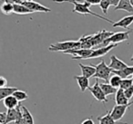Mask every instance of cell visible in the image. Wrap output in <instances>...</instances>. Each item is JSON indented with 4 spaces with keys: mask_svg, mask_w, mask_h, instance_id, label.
Here are the masks:
<instances>
[{
    "mask_svg": "<svg viewBox=\"0 0 133 124\" xmlns=\"http://www.w3.org/2000/svg\"><path fill=\"white\" fill-rule=\"evenodd\" d=\"M72 4L75 6L74 9L72 10L73 13H78V14H81V15H91V16H93V17H96L99 19H102V20H105L106 22L110 23V24H112V25L115 23V22H113L112 20H110V19L103 17L102 16H99V15H98V14H96V13H94V12L91 11V10L89 9V7L91 6V5L89 4V3H87V2H85V3L72 2Z\"/></svg>",
    "mask_w": 133,
    "mask_h": 124,
    "instance_id": "cell-1",
    "label": "cell"
},
{
    "mask_svg": "<svg viewBox=\"0 0 133 124\" xmlns=\"http://www.w3.org/2000/svg\"><path fill=\"white\" fill-rule=\"evenodd\" d=\"M81 48L80 41H65V42L56 43L48 47V50L52 52H66L71 49H78Z\"/></svg>",
    "mask_w": 133,
    "mask_h": 124,
    "instance_id": "cell-2",
    "label": "cell"
},
{
    "mask_svg": "<svg viewBox=\"0 0 133 124\" xmlns=\"http://www.w3.org/2000/svg\"><path fill=\"white\" fill-rule=\"evenodd\" d=\"M96 67V73L93 77L97 79H102L106 82H109V79H110V74L112 73V69L107 65L104 60H101V62L98 64L95 65Z\"/></svg>",
    "mask_w": 133,
    "mask_h": 124,
    "instance_id": "cell-3",
    "label": "cell"
},
{
    "mask_svg": "<svg viewBox=\"0 0 133 124\" xmlns=\"http://www.w3.org/2000/svg\"><path fill=\"white\" fill-rule=\"evenodd\" d=\"M130 32H131V30H129V31H128V32H117V33H114L110 37L106 39V40L102 43V45L107 46L111 44H118V43L122 42V41L129 40V33H130Z\"/></svg>",
    "mask_w": 133,
    "mask_h": 124,
    "instance_id": "cell-4",
    "label": "cell"
},
{
    "mask_svg": "<svg viewBox=\"0 0 133 124\" xmlns=\"http://www.w3.org/2000/svg\"><path fill=\"white\" fill-rule=\"evenodd\" d=\"M88 90L90 91L91 94L93 95V97H94L97 100H98V102H103V103H107V102H109L107 99V96L105 95V93L103 92L101 87H100V83L98 82V79L96 80L95 83L93 84L91 87H89Z\"/></svg>",
    "mask_w": 133,
    "mask_h": 124,
    "instance_id": "cell-5",
    "label": "cell"
},
{
    "mask_svg": "<svg viewBox=\"0 0 133 124\" xmlns=\"http://www.w3.org/2000/svg\"><path fill=\"white\" fill-rule=\"evenodd\" d=\"M132 104H133V102H129V103H128V104H125V105H117L116 104V105L113 107V109L110 111V114H111V116H112V118L114 119L115 120H117V121L120 120L123 118L124 115H125L127 110L129 109Z\"/></svg>",
    "mask_w": 133,
    "mask_h": 124,
    "instance_id": "cell-6",
    "label": "cell"
},
{
    "mask_svg": "<svg viewBox=\"0 0 133 124\" xmlns=\"http://www.w3.org/2000/svg\"><path fill=\"white\" fill-rule=\"evenodd\" d=\"M22 5L26 6L30 11L34 12H42V13H48L51 11V9L46 6L41 5L40 3L35 2V1H26V2L23 3Z\"/></svg>",
    "mask_w": 133,
    "mask_h": 124,
    "instance_id": "cell-7",
    "label": "cell"
},
{
    "mask_svg": "<svg viewBox=\"0 0 133 124\" xmlns=\"http://www.w3.org/2000/svg\"><path fill=\"white\" fill-rule=\"evenodd\" d=\"M116 46H118V44H111L109 45H107V46H102L100 48H98V49L94 50L93 53L88 57V59H93V58H98V57H101V56H104L106 55L109 51L115 48Z\"/></svg>",
    "mask_w": 133,
    "mask_h": 124,
    "instance_id": "cell-8",
    "label": "cell"
},
{
    "mask_svg": "<svg viewBox=\"0 0 133 124\" xmlns=\"http://www.w3.org/2000/svg\"><path fill=\"white\" fill-rule=\"evenodd\" d=\"M109 67L112 70H116V71H119L124 68L128 67V64L118 59L116 55H111L110 56V64H109Z\"/></svg>",
    "mask_w": 133,
    "mask_h": 124,
    "instance_id": "cell-9",
    "label": "cell"
},
{
    "mask_svg": "<svg viewBox=\"0 0 133 124\" xmlns=\"http://www.w3.org/2000/svg\"><path fill=\"white\" fill-rule=\"evenodd\" d=\"M98 124H128L127 122H118L112 118L110 111H108L103 116L98 117Z\"/></svg>",
    "mask_w": 133,
    "mask_h": 124,
    "instance_id": "cell-10",
    "label": "cell"
},
{
    "mask_svg": "<svg viewBox=\"0 0 133 124\" xmlns=\"http://www.w3.org/2000/svg\"><path fill=\"white\" fill-rule=\"evenodd\" d=\"M114 10H123L128 13H129L130 15H133V6L131 4L130 0H120L119 4L114 7Z\"/></svg>",
    "mask_w": 133,
    "mask_h": 124,
    "instance_id": "cell-11",
    "label": "cell"
},
{
    "mask_svg": "<svg viewBox=\"0 0 133 124\" xmlns=\"http://www.w3.org/2000/svg\"><path fill=\"white\" fill-rule=\"evenodd\" d=\"M133 23V15L128 16L123 18H121L120 20H118V22H115L112 25L113 27H122V28H129V26Z\"/></svg>",
    "mask_w": 133,
    "mask_h": 124,
    "instance_id": "cell-12",
    "label": "cell"
},
{
    "mask_svg": "<svg viewBox=\"0 0 133 124\" xmlns=\"http://www.w3.org/2000/svg\"><path fill=\"white\" fill-rule=\"evenodd\" d=\"M78 66L81 69L82 75L87 78H91L96 73V67L94 65H84L82 64H78Z\"/></svg>",
    "mask_w": 133,
    "mask_h": 124,
    "instance_id": "cell-13",
    "label": "cell"
},
{
    "mask_svg": "<svg viewBox=\"0 0 133 124\" xmlns=\"http://www.w3.org/2000/svg\"><path fill=\"white\" fill-rule=\"evenodd\" d=\"M115 102H116L117 105H125V104L129 103V99L125 95L124 90L121 88H118V91L116 92V96H115Z\"/></svg>",
    "mask_w": 133,
    "mask_h": 124,
    "instance_id": "cell-14",
    "label": "cell"
},
{
    "mask_svg": "<svg viewBox=\"0 0 133 124\" xmlns=\"http://www.w3.org/2000/svg\"><path fill=\"white\" fill-rule=\"evenodd\" d=\"M74 79L77 81L78 85L79 86L82 92H84L86 90L90 87L89 86V80L87 77L83 76V75H76V76H74Z\"/></svg>",
    "mask_w": 133,
    "mask_h": 124,
    "instance_id": "cell-15",
    "label": "cell"
},
{
    "mask_svg": "<svg viewBox=\"0 0 133 124\" xmlns=\"http://www.w3.org/2000/svg\"><path fill=\"white\" fill-rule=\"evenodd\" d=\"M3 103H4L5 107L8 110L9 109H15L17 106L19 105V102L17 100V99L16 98L14 95H11V96L6 97V99L3 100Z\"/></svg>",
    "mask_w": 133,
    "mask_h": 124,
    "instance_id": "cell-16",
    "label": "cell"
},
{
    "mask_svg": "<svg viewBox=\"0 0 133 124\" xmlns=\"http://www.w3.org/2000/svg\"><path fill=\"white\" fill-rule=\"evenodd\" d=\"M112 73L113 74H116L120 76L122 79H126L129 76L133 74V66H128V67L124 68L122 70L119 71H116V70H112Z\"/></svg>",
    "mask_w": 133,
    "mask_h": 124,
    "instance_id": "cell-17",
    "label": "cell"
},
{
    "mask_svg": "<svg viewBox=\"0 0 133 124\" xmlns=\"http://www.w3.org/2000/svg\"><path fill=\"white\" fill-rule=\"evenodd\" d=\"M17 88L16 87H1L0 88V99L3 100L6 97L11 96L14 94L16 91H17Z\"/></svg>",
    "mask_w": 133,
    "mask_h": 124,
    "instance_id": "cell-18",
    "label": "cell"
},
{
    "mask_svg": "<svg viewBox=\"0 0 133 124\" xmlns=\"http://www.w3.org/2000/svg\"><path fill=\"white\" fill-rule=\"evenodd\" d=\"M14 13L17 15H28L32 14L33 12L30 11L26 6L22 4H14Z\"/></svg>",
    "mask_w": 133,
    "mask_h": 124,
    "instance_id": "cell-19",
    "label": "cell"
},
{
    "mask_svg": "<svg viewBox=\"0 0 133 124\" xmlns=\"http://www.w3.org/2000/svg\"><path fill=\"white\" fill-rule=\"evenodd\" d=\"M100 87H101L102 91H103V92L105 93L106 96L114 94V93H116L117 91H118L117 88L113 87L110 83H108V82H105V83H100Z\"/></svg>",
    "mask_w": 133,
    "mask_h": 124,
    "instance_id": "cell-20",
    "label": "cell"
},
{
    "mask_svg": "<svg viewBox=\"0 0 133 124\" xmlns=\"http://www.w3.org/2000/svg\"><path fill=\"white\" fill-rule=\"evenodd\" d=\"M22 111H23V119H24L26 124H35L34 123V118L32 116L31 112L25 106H22Z\"/></svg>",
    "mask_w": 133,
    "mask_h": 124,
    "instance_id": "cell-21",
    "label": "cell"
},
{
    "mask_svg": "<svg viewBox=\"0 0 133 124\" xmlns=\"http://www.w3.org/2000/svg\"><path fill=\"white\" fill-rule=\"evenodd\" d=\"M1 11L5 14V15H11L14 13V4H10V3H4L1 6Z\"/></svg>",
    "mask_w": 133,
    "mask_h": 124,
    "instance_id": "cell-22",
    "label": "cell"
},
{
    "mask_svg": "<svg viewBox=\"0 0 133 124\" xmlns=\"http://www.w3.org/2000/svg\"><path fill=\"white\" fill-rule=\"evenodd\" d=\"M122 82V78L118 75L114 74L113 76L110 77L109 79V83L115 88H120V84H121Z\"/></svg>",
    "mask_w": 133,
    "mask_h": 124,
    "instance_id": "cell-23",
    "label": "cell"
},
{
    "mask_svg": "<svg viewBox=\"0 0 133 124\" xmlns=\"http://www.w3.org/2000/svg\"><path fill=\"white\" fill-rule=\"evenodd\" d=\"M13 95L17 99L18 102L26 100H28V93H26V91H21V90H17V91H16Z\"/></svg>",
    "mask_w": 133,
    "mask_h": 124,
    "instance_id": "cell-24",
    "label": "cell"
},
{
    "mask_svg": "<svg viewBox=\"0 0 133 124\" xmlns=\"http://www.w3.org/2000/svg\"><path fill=\"white\" fill-rule=\"evenodd\" d=\"M110 5H111L110 0H101V1H100L98 6H99L100 9L102 10L104 15H107L108 14V10H109Z\"/></svg>",
    "mask_w": 133,
    "mask_h": 124,
    "instance_id": "cell-25",
    "label": "cell"
},
{
    "mask_svg": "<svg viewBox=\"0 0 133 124\" xmlns=\"http://www.w3.org/2000/svg\"><path fill=\"white\" fill-rule=\"evenodd\" d=\"M132 79L129 78H126V79H122L121 84H120V88L123 90H127L129 88L132 87Z\"/></svg>",
    "mask_w": 133,
    "mask_h": 124,
    "instance_id": "cell-26",
    "label": "cell"
},
{
    "mask_svg": "<svg viewBox=\"0 0 133 124\" xmlns=\"http://www.w3.org/2000/svg\"><path fill=\"white\" fill-rule=\"evenodd\" d=\"M124 92H125V95L127 96V98L131 99L133 97V87H130L127 90H124Z\"/></svg>",
    "mask_w": 133,
    "mask_h": 124,
    "instance_id": "cell-27",
    "label": "cell"
},
{
    "mask_svg": "<svg viewBox=\"0 0 133 124\" xmlns=\"http://www.w3.org/2000/svg\"><path fill=\"white\" fill-rule=\"evenodd\" d=\"M6 118H8V113L6 112L0 113V124H6Z\"/></svg>",
    "mask_w": 133,
    "mask_h": 124,
    "instance_id": "cell-28",
    "label": "cell"
},
{
    "mask_svg": "<svg viewBox=\"0 0 133 124\" xmlns=\"http://www.w3.org/2000/svg\"><path fill=\"white\" fill-rule=\"evenodd\" d=\"M8 83V81L5 78L4 76H1L0 77V87H5Z\"/></svg>",
    "mask_w": 133,
    "mask_h": 124,
    "instance_id": "cell-29",
    "label": "cell"
},
{
    "mask_svg": "<svg viewBox=\"0 0 133 124\" xmlns=\"http://www.w3.org/2000/svg\"><path fill=\"white\" fill-rule=\"evenodd\" d=\"M85 1L92 6V5H99V3H100L101 0H85Z\"/></svg>",
    "mask_w": 133,
    "mask_h": 124,
    "instance_id": "cell-30",
    "label": "cell"
},
{
    "mask_svg": "<svg viewBox=\"0 0 133 124\" xmlns=\"http://www.w3.org/2000/svg\"><path fill=\"white\" fill-rule=\"evenodd\" d=\"M81 124H95L94 121H93V120L91 118H88L86 119V120H84L83 121L81 122Z\"/></svg>",
    "mask_w": 133,
    "mask_h": 124,
    "instance_id": "cell-31",
    "label": "cell"
},
{
    "mask_svg": "<svg viewBox=\"0 0 133 124\" xmlns=\"http://www.w3.org/2000/svg\"><path fill=\"white\" fill-rule=\"evenodd\" d=\"M15 124H26L24 119H23V114L21 116H19V118L17 119V120L15 122Z\"/></svg>",
    "mask_w": 133,
    "mask_h": 124,
    "instance_id": "cell-32",
    "label": "cell"
},
{
    "mask_svg": "<svg viewBox=\"0 0 133 124\" xmlns=\"http://www.w3.org/2000/svg\"><path fill=\"white\" fill-rule=\"evenodd\" d=\"M119 2H120V0H110L111 6H114L115 7L119 4Z\"/></svg>",
    "mask_w": 133,
    "mask_h": 124,
    "instance_id": "cell-33",
    "label": "cell"
},
{
    "mask_svg": "<svg viewBox=\"0 0 133 124\" xmlns=\"http://www.w3.org/2000/svg\"><path fill=\"white\" fill-rule=\"evenodd\" d=\"M5 3H10V4H18L17 0H3Z\"/></svg>",
    "mask_w": 133,
    "mask_h": 124,
    "instance_id": "cell-34",
    "label": "cell"
},
{
    "mask_svg": "<svg viewBox=\"0 0 133 124\" xmlns=\"http://www.w3.org/2000/svg\"><path fill=\"white\" fill-rule=\"evenodd\" d=\"M28 0H17V2H18V4H23V3L26 2Z\"/></svg>",
    "mask_w": 133,
    "mask_h": 124,
    "instance_id": "cell-35",
    "label": "cell"
},
{
    "mask_svg": "<svg viewBox=\"0 0 133 124\" xmlns=\"http://www.w3.org/2000/svg\"><path fill=\"white\" fill-rule=\"evenodd\" d=\"M130 61H131V62H133V55H132V56H131V59H130Z\"/></svg>",
    "mask_w": 133,
    "mask_h": 124,
    "instance_id": "cell-36",
    "label": "cell"
},
{
    "mask_svg": "<svg viewBox=\"0 0 133 124\" xmlns=\"http://www.w3.org/2000/svg\"><path fill=\"white\" fill-rule=\"evenodd\" d=\"M131 79H132V83H133V74H132V78ZM132 87H133V84H132Z\"/></svg>",
    "mask_w": 133,
    "mask_h": 124,
    "instance_id": "cell-37",
    "label": "cell"
},
{
    "mask_svg": "<svg viewBox=\"0 0 133 124\" xmlns=\"http://www.w3.org/2000/svg\"><path fill=\"white\" fill-rule=\"evenodd\" d=\"M28 1H33V0H28Z\"/></svg>",
    "mask_w": 133,
    "mask_h": 124,
    "instance_id": "cell-38",
    "label": "cell"
},
{
    "mask_svg": "<svg viewBox=\"0 0 133 124\" xmlns=\"http://www.w3.org/2000/svg\"><path fill=\"white\" fill-rule=\"evenodd\" d=\"M131 30V32H133V29H130Z\"/></svg>",
    "mask_w": 133,
    "mask_h": 124,
    "instance_id": "cell-39",
    "label": "cell"
}]
</instances>
